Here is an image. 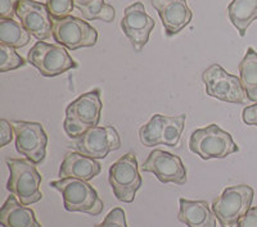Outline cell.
Here are the masks:
<instances>
[{
  "label": "cell",
  "mask_w": 257,
  "mask_h": 227,
  "mask_svg": "<svg viewBox=\"0 0 257 227\" xmlns=\"http://www.w3.org/2000/svg\"><path fill=\"white\" fill-rule=\"evenodd\" d=\"M26 66V61L16 52L15 48L0 44V72H8Z\"/></svg>",
  "instance_id": "25"
},
{
  "label": "cell",
  "mask_w": 257,
  "mask_h": 227,
  "mask_svg": "<svg viewBox=\"0 0 257 227\" xmlns=\"http://www.w3.org/2000/svg\"><path fill=\"white\" fill-rule=\"evenodd\" d=\"M102 166L96 159L81 154L79 151H68L59 167V178H79L90 181L99 175Z\"/></svg>",
  "instance_id": "16"
},
{
  "label": "cell",
  "mask_w": 257,
  "mask_h": 227,
  "mask_svg": "<svg viewBox=\"0 0 257 227\" xmlns=\"http://www.w3.org/2000/svg\"><path fill=\"white\" fill-rule=\"evenodd\" d=\"M15 128L7 120L0 121V146H7L15 137Z\"/></svg>",
  "instance_id": "28"
},
{
  "label": "cell",
  "mask_w": 257,
  "mask_h": 227,
  "mask_svg": "<svg viewBox=\"0 0 257 227\" xmlns=\"http://www.w3.org/2000/svg\"><path fill=\"white\" fill-rule=\"evenodd\" d=\"M31 34L13 18H0V44L11 48H24L30 43Z\"/></svg>",
  "instance_id": "21"
},
{
  "label": "cell",
  "mask_w": 257,
  "mask_h": 227,
  "mask_svg": "<svg viewBox=\"0 0 257 227\" xmlns=\"http://www.w3.org/2000/svg\"><path fill=\"white\" fill-rule=\"evenodd\" d=\"M254 191L248 185L229 186L212 203V212L221 227L237 226L251 208Z\"/></svg>",
  "instance_id": "5"
},
{
  "label": "cell",
  "mask_w": 257,
  "mask_h": 227,
  "mask_svg": "<svg viewBox=\"0 0 257 227\" xmlns=\"http://www.w3.org/2000/svg\"><path fill=\"white\" fill-rule=\"evenodd\" d=\"M75 149L93 159H104L111 151L121 148L120 135L113 126H96L75 139Z\"/></svg>",
  "instance_id": "11"
},
{
  "label": "cell",
  "mask_w": 257,
  "mask_h": 227,
  "mask_svg": "<svg viewBox=\"0 0 257 227\" xmlns=\"http://www.w3.org/2000/svg\"><path fill=\"white\" fill-rule=\"evenodd\" d=\"M16 16L25 29L39 41H45L53 36L52 16L47 4L36 0H20Z\"/></svg>",
  "instance_id": "14"
},
{
  "label": "cell",
  "mask_w": 257,
  "mask_h": 227,
  "mask_svg": "<svg viewBox=\"0 0 257 227\" xmlns=\"http://www.w3.org/2000/svg\"><path fill=\"white\" fill-rule=\"evenodd\" d=\"M228 15L231 25L243 38L252 22L257 20V0H231Z\"/></svg>",
  "instance_id": "19"
},
{
  "label": "cell",
  "mask_w": 257,
  "mask_h": 227,
  "mask_svg": "<svg viewBox=\"0 0 257 227\" xmlns=\"http://www.w3.org/2000/svg\"><path fill=\"white\" fill-rule=\"evenodd\" d=\"M151 3L160 15L167 36L178 35L192 21L193 13L187 0H151Z\"/></svg>",
  "instance_id": "15"
},
{
  "label": "cell",
  "mask_w": 257,
  "mask_h": 227,
  "mask_svg": "<svg viewBox=\"0 0 257 227\" xmlns=\"http://www.w3.org/2000/svg\"><path fill=\"white\" fill-rule=\"evenodd\" d=\"M167 116L164 114H155L144 126L139 130V139L144 146L152 148L156 145H162V136H164L165 123Z\"/></svg>",
  "instance_id": "22"
},
{
  "label": "cell",
  "mask_w": 257,
  "mask_h": 227,
  "mask_svg": "<svg viewBox=\"0 0 257 227\" xmlns=\"http://www.w3.org/2000/svg\"><path fill=\"white\" fill-rule=\"evenodd\" d=\"M179 204L178 219L188 227H216V215L213 214L207 201L181 198Z\"/></svg>",
  "instance_id": "17"
},
{
  "label": "cell",
  "mask_w": 257,
  "mask_h": 227,
  "mask_svg": "<svg viewBox=\"0 0 257 227\" xmlns=\"http://www.w3.org/2000/svg\"><path fill=\"white\" fill-rule=\"evenodd\" d=\"M242 120L245 125L256 126L257 127V103L256 104L247 105V107L243 109Z\"/></svg>",
  "instance_id": "31"
},
{
  "label": "cell",
  "mask_w": 257,
  "mask_h": 227,
  "mask_svg": "<svg viewBox=\"0 0 257 227\" xmlns=\"http://www.w3.org/2000/svg\"><path fill=\"white\" fill-rule=\"evenodd\" d=\"M237 227H257V207H251L248 212L238 221Z\"/></svg>",
  "instance_id": "30"
},
{
  "label": "cell",
  "mask_w": 257,
  "mask_h": 227,
  "mask_svg": "<svg viewBox=\"0 0 257 227\" xmlns=\"http://www.w3.org/2000/svg\"><path fill=\"white\" fill-rule=\"evenodd\" d=\"M206 86V94L211 98L230 104H249L252 103L243 89L238 76L226 72L220 64L215 63L202 73Z\"/></svg>",
  "instance_id": "6"
},
{
  "label": "cell",
  "mask_w": 257,
  "mask_h": 227,
  "mask_svg": "<svg viewBox=\"0 0 257 227\" xmlns=\"http://www.w3.org/2000/svg\"><path fill=\"white\" fill-rule=\"evenodd\" d=\"M0 222L3 227H43L35 217V212L11 195L0 209Z\"/></svg>",
  "instance_id": "18"
},
{
  "label": "cell",
  "mask_w": 257,
  "mask_h": 227,
  "mask_svg": "<svg viewBox=\"0 0 257 227\" xmlns=\"http://www.w3.org/2000/svg\"><path fill=\"white\" fill-rule=\"evenodd\" d=\"M141 169L153 173L162 183L174 182L181 186L187 182V168L183 160L169 151L160 149L151 151Z\"/></svg>",
  "instance_id": "13"
},
{
  "label": "cell",
  "mask_w": 257,
  "mask_h": 227,
  "mask_svg": "<svg viewBox=\"0 0 257 227\" xmlns=\"http://www.w3.org/2000/svg\"><path fill=\"white\" fill-rule=\"evenodd\" d=\"M20 0H0V18H13Z\"/></svg>",
  "instance_id": "29"
},
{
  "label": "cell",
  "mask_w": 257,
  "mask_h": 227,
  "mask_svg": "<svg viewBox=\"0 0 257 227\" xmlns=\"http://www.w3.org/2000/svg\"><path fill=\"white\" fill-rule=\"evenodd\" d=\"M120 26L135 52L139 53L148 43L149 35L155 29L156 22L151 16L147 15L144 4L142 2H135L123 11Z\"/></svg>",
  "instance_id": "12"
},
{
  "label": "cell",
  "mask_w": 257,
  "mask_h": 227,
  "mask_svg": "<svg viewBox=\"0 0 257 227\" xmlns=\"http://www.w3.org/2000/svg\"><path fill=\"white\" fill-rule=\"evenodd\" d=\"M7 166L9 169L7 189L12 195L25 205H31L43 199V192L39 189L43 178L36 164L27 158H8Z\"/></svg>",
  "instance_id": "2"
},
{
  "label": "cell",
  "mask_w": 257,
  "mask_h": 227,
  "mask_svg": "<svg viewBox=\"0 0 257 227\" xmlns=\"http://www.w3.org/2000/svg\"><path fill=\"white\" fill-rule=\"evenodd\" d=\"M94 227H127L126 223V213L122 208H113L105 218L99 224H95Z\"/></svg>",
  "instance_id": "27"
},
{
  "label": "cell",
  "mask_w": 257,
  "mask_h": 227,
  "mask_svg": "<svg viewBox=\"0 0 257 227\" xmlns=\"http://www.w3.org/2000/svg\"><path fill=\"white\" fill-rule=\"evenodd\" d=\"M49 13L54 18L68 17L75 8L73 0H47Z\"/></svg>",
  "instance_id": "26"
},
{
  "label": "cell",
  "mask_w": 257,
  "mask_h": 227,
  "mask_svg": "<svg viewBox=\"0 0 257 227\" xmlns=\"http://www.w3.org/2000/svg\"><path fill=\"white\" fill-rule=\"evenodd\" d=\"M189 149L205 160L211 158L221 159L239 151V146L234 143L231 135L220 128L216 123L193 131L189 139Z\"/></svg>",
  "instance_id": "4"
},
{
  "label": "cell",
  "mask_w": 257,
  "mask_h": 227,
  "mask_svg": "<svg viewBox=\"0 0 257 227\" xmlns=\"http://www.w3.org/2000/svg\"><path fill=\"white\" fill-rule=\"evenodd\" d=\"M53 39L70 50L90 48L96 44L98 32L84 20L68 16L63 18L52 17Z\"/></svg>",
  "instance_id": "9"
},
{
  "label": "cell",
  "mask_w": 257,
  "mask_h": 227,
  "mask_svg": "<svg viewBox=\"0 0 257 227\" xmlns=\"http://www.w3.org/2000/svg\"><path fill=\"white\" fill-rule=\"evenodd\" d=\"M79 11L86 21L99 20L105 24H111L116 17L113 7L105 3L104 0H93L88 6L81 7Z\"/></svg>",
  "instance_id": "23"
},
{
  "label": "cell",
  "mask_w": 257,
  "mask_h": 227,
  "mask_svg": "<svg viewBox=\"0 0 257 227\" xmlns=\"http://www.w3.org/2000/svg\"><path fill=\"white\" fill-rule=\"evenodd\" d=\"M75 2V7L76 8H81V7H85V6H88L90 2H93V0H73Z\"/></svg>",
  "instance_id": "32"
},
{
  "label": "cell",
  "mask_w": 257,
  "mask_h": 227,
  "mask_svg": "<svg viewBox=\"0 0 257 227\" xmlns=\"http://www.w3.org/2000/svg\"><path fill=\"white\" fill-rule=\"evenodd\" d=\"M108 181L117 200L123 203L134 201L137 191L143 185L134 153L128 151L109 167Z\"/></svg>",
  "instance_id": "7"
},
{
  "label": "cell",
  "mask_w": 257,
  "mask_h": 227,
  "mask_svg": "<svg viewBox=\"0 0 257 227\" xmlns=\"http://www.w3.org/2000/svg\"><path fill=\"white\" fill-rule=\"evenodd\" d=\"M239 79L243 89L252 103H257V53L248 48L239 63Z\"/></svg>",
  "instance_id": "20"
},
{
  "label": "cell",
  "mask_w": 257,
  "mask_h": 227,
  "mask_svg": "<svg viewBox=\"0 0 257 227\" xmlns=\"http://www.w3.org/2000/svg\"><path fill=\"white\" fill-rule=\"evenodd\" d=\"M187 114H178V116H167L165 123L164 136H162V145L176 146L180 141V136L183 134L185 126Z\"/></svg>",
  "instance_id": "24"
},
{
  "label": "cell",
  "mask_w": 257,
  "mask_h": 227,
  "mask_svg": "<svg viewBox=\"0 0 257 227\" xmlns=\"http://www.w3.org/2000/svg\"><path fill=\"white\" fill-rule=\"evenodd\" d=\"M27 61L38 68L44 77H56L67 71L79 67L75 59L71 58L68 52L62 45L48 44L38 41L27 54Z\"/></svg>",
  "instance_id": "8"
},
{
  "label": "cell",
  "mask_w": 257,
  "mask_h": 227,
  "mask_svg": "<svg viewBox=\"0 0 257 227\" xmlns=\"http://www.w3.org/2000/svg\"><path fill=\"white\" fill-rule=\"evenodd\" d=\"M102 107L99 89L82 94L76 100L70 103L66 108V118L63 122L64 132L67 136L76 139L99 125Z\"/></svg>",
  "instance_id": "1"
},
{
  "label": "cell",
  "mask_w": 257,
  "mask_h": 227,
  "mask_svg": "<svg viewBox=\"0 0 257 227\" xmlns=\"http://www.w3.org/2000/svg\"><path fill=\"white\" fill-rule=\"evenodd\" d=\"M50 186L61 192L64 209L68 212H81L95 217L104 209V203L88 181L71 177L59 178L52 181Z\"/></svg>",
  "instance_id": "3"
},
{
  "label": "cell",
  "mask_w": 257,
  "mask_h": 227,
  "mask_svg": "<svg viewBox=\"0 0 257 227\" xmlns=\"http://www.w3.org/2000/svg\"><path fill=\"white\" fill-rule=\"evenodd\" d=\"M16 135V149L34 164H41L47 157L48 136L39 122L13 121Z\"/></svg>",
  "instance_id": "10"
}]
</instances>
